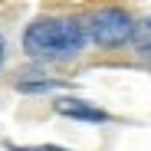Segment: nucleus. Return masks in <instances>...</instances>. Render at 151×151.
<instances>
[{
    "label": "nucleus",
    "mask_w": 151,
    "mask_h": 151,
    "mask_svg": "<svg viewBox=\"0 0 151 151\" xmlns=\"http://www.w3.org/2000/svg\"><path fill=\"white\" fill-rule=\"evenodd\" d=\"M4 56H7V46H4V36H0V66H4Z\"/></svg>",
    "instance_id": "obj_7"
},
{
    "label": "nucleus",
    "mask_w": 151,
    "mask_h": 151,
    "mask_svg": "<svg viewBox=\"0 0 151 151\" xmlns=\"http://www.w3.org/2000/svg\"><path fill=\"white\" fill-rule=\"evenodd\" d=\"M89 33L82 27V20L76 17H46V20H33L27 33H23V49L30 56L40 59H72L82 53Z\"/></svg>",
    "instance_id": "obj_1"
},
{
    "label": "nucleus",
    "mask_w": 151,
    "mask_h": 151,
    "mask_svg": "<svg viewBox=\"0 0 151 151\" xmlns=\"http://www.w3.org/2000/svg\"><path fill=\"white\" fill-rule=\"evenodd\" d=\"M56 112L66 115V118H82V122H105V112L95 109L89 102H82V99H59L56 102Z\"/></svg>",
    "instance_id": "obj_3"
},
{
    "label": "nucleus",
    "mask_w": 151,
    "mask_h": 151,
    "mask_svg": "<svg viewBox=\"0 0 151 151\" xmlns=\"http://www.w3.org/2000/svg\"><path fill=\"white\" fill-rule=\"evenodd\" d=\"M132 27H135V20L125 13V10H118V7H102V10H95V13L89 17L86 33L92 36V43L112 49V46H122L125 40H132Z\"/></svg>",
    "instance_id": "obj_2"
},
{
    "label": "nucleus",
    "mask_w": 151,
    "mask_h": 151,
    "mask_svg": "<svg viewBox=\"0 0 151 151\" xmlns=\"http://www.w3.org/2000/svg\"><path fill=\"white\" fill-rule=\"evenodd\" d=\"M20 92H49V89H56V82H17Z\"/></svg>",
    "instance_id": "obj_5"
},
{
    "label": "nucleus",
    "mask_w": 151,
    "mask_h": 151,
    "mask_svg": "<svg viewBox=\"0 0 151 151\" xmlns=\"http://www.w3.org/2000/svg\"><path fill=\"white\" fill-rule=\"evenodd\" d=\"M132 40H135V46L141 49V53H148V56H151V20L135 23V27H132Z\"/></svg>",
    "instance_id": "obj_4"
},
{
    "label": "nucleus",
    "mask_w": 151,
    "mask_h": 151,
    "mask_svg": "<svg viewBox=\"0 0 151 151\" xmlns=\"http://www.w3.org/2000/svg\"><path fill=\"white\" fill-rule=\"evenodd\" d=\"M10 151H69V148H59V145H7Z\"/></svg>",
    "instance_id": "obj_6"
}]
</instances>
